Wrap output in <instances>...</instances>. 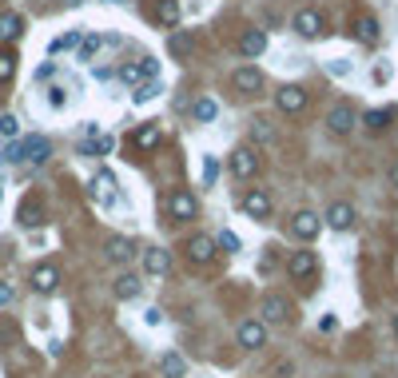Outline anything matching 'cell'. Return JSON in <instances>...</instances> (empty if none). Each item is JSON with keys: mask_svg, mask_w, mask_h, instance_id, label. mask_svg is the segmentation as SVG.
I'll return each instance as SVG.
<instances>
[{"mask_svg": "<svg viewBox=\"0 0 398 378\" xmlns=\"http://www.w3.org/2000/svg\"><path fill=\"white\" fill-rule=\"evenodd\" d=\"M48 156H52V143H48L44 136H28V140H20L8 147V159H12V163H44Z\"/></svg>", "mask_w": 398, "mask_h": 378, "instance_id": "obj_1", "label": "cell"}, {"mask_svg": "<svg viewBox=\"0 0 398 378\" xmlns=\"http://www.w3.org/2000/svg\"><path fill=\"white\" fill-rule=\"evenodd\" d=\"M291 28L299 32V36H307V40H318V36L327 32V20H323V12H318V8H299V12H295V20H291Z\"/></svg>", "mask_w": 398, "mask_h": 378, "instance_id": "obj_2", "label": "cell"}, {"mask_svg": "<svg viewBox=\"0 0 398 378\" xmlns=\"http://www.w3.org/2000/svg\"><path fill=\"white\" fill-rule=\"evenodd\" d=\"M168 211H172V219H179V223H191L195 215H199V204H195V195L191 191H172L168 195Z\"/></svg>", "mask_w": 398, "mask_h": 378, "instance_id": "obj_3", "label": "cell"}, {"mask_svg": "<svg viewBox=\"0 0 398 378\" xmlns=\"http://www.w3.org/2000/svg\"><path fill=\"white\" fill-rule=\"evenodd\" d=\"M318 231H323V219H318L315 211H295V215H291V235H295V239L311 243Z\"/></svg>", "mask_w": 398, "mask_h": 378, "instance_id": "obj_4", "label": "cell"}, {"mask_svg": "<svg viewBox=\"0 0 398 378\" xmlns=\"http://www.w3.org/2000/svg\"><path fill=\"white\" fill-rule=\"evenodd\" d=\"M235 339H239V347L243 350H259L263 343H267V327H263L259 318H247V323H239Z\"/></svg>", "mask_w": 398, "mask_h": 378, "instance_id": "obj_5", "label": "cell"}, {"mask_svg": "<svg viewBox=\"0 0 398 378\" xmlns=\"http://www.w3.org/2000/svg\"><path fill=\"white\" fill-rule=\"evenodd\" d=\"M275 104H279V111L295 116V111H302V108H307V92H302L299 84H283V88L275 92Z\"/></svg>", "mask_w": 398, "mask_h": 378, "instance_id": "obj_6", "label": "cell"}, {"mask_svg": "<svg viewBox=\"0 0 398 378\" xmlns=\"http://www.w3.org/2000/svg\"><path fill=\"white\" fill-rule=\"evenodd\" d=\"M231 172H235L239 179L259 175V152H255V147H235V152H231Z\"/></svg>", "mask_w": 398, "mask_h": 378, "instance_id": "obj_7", "label": "cell"}, {"mask_svg": "<svg viewBox=\"0 0 398 378\" xmlns=\"http://www.w3.org/2000/svg\"><path fill=\"white\" fill-rule=\"evenodd\" d=\"M156 76H159V60H152V56L140 64H124V68H120V80H124V84H143V80H156Z\"/></svg>", "mask_w": 398, "mask_h": 378, "instance_id": "obj_8", "label": "cell"}, {"mask_svg": "<svg viewBox=\"0 0 398 378\" xmlns=\"http://www.w3.org/2000/svg\"><path fill=\"white\" fill-rule=\"evenodd\" d=\"M239 204H243V211H247L251 219H267V215H271V195L263 188L243 191V199H239Z\"/></svg>", "mask_w": 398, "mask_h": 378, "instance_id": "obj_9", "label": "cell"}, {"mask_svg": "<svg viewBox=\"0 0 398 378\" xmlns=\"http://www.w3.org/2000/svg\"><path fill=\"white\" fill-rule=\"evenodd\" d=\"M60 287V271L52 267V263H40V267L32 271V291L36 295H52Z\"/></svg>", "mask_w": 398, "mask_h": 378, "instance_id": "obj_10", "label": "cell"}, {"mask_svg": "<svg viewBox=\"0 0 398 378\" xmlns=\"http://www.w3.org/2000/svg\"><path fill=\"white\" fill-rule=\"evenodd\" d=\"M211 255H215V239L211 235H191L188 239V259L195 263V267L211 263Z\"/></svg>", "mask_w": 398, "mask_h": 378, "instance_id": "obj_11", "label": "cell"}, {"mask_svg": "<svg viewBox=\"0 0 398 378\" xmlns=\"http://www.w3.org/2000/svg\"><path fill=\"white\" fill-rule=\"evenodd\" d=\"M323 223H327V227H334V231H350V227H354V207H350V204H331Z\"/></svg>", "mask_w": 398, "mask_h": 378, "instance_id": "obj_12", "label": "cell"}, {"mask_svg": "<svg viewBox=\"0 0 398 378\" xmlns=\"http://www.w3.org/2000/svg\"><path fill=\"white\" fill-rule=\"evenodd\" d=\"M235 88H239V92H247V96L263 92V72L251 68V64H243V68L235 72Z\"/></svg>", "mask_w": 398, "mask_h": 378, "instance_id": "obj_13", "label": "cell"}, {"mask_svg": "<svg viewBox=\"0 0 398 378\" xmlns=\"http://www.w3.org/2000/svg\"><path fill=\"white\" fill-rule=\"evenodd\" d=\"M168 267H172V255L163 251V247H147L143 251V271L147 275H168Z\"/></svg>", "mask_w": 398, "mask_h": 378, "instance_id": "obj_14", "label": "cell"}, {"mask_svg": "<svg viewBox=\"0 0 398 378\" xmlns=\"http://www.w3.org/2000/svg\"><path fill=\"white\" fill-rule=\"evenodd\" d=\"M315 255L311 251H295L291 255V263H287V271H291V279H311V275H315Z\"/></svg>", "mask_w": 398, "mask_h": 378, "instance_id": "obj_15", "label": "cell"}, {"mask_svg": "<svg viewBox=\"0 0 398 378\" xmlns=\"http://www.w3.org/2000/svg\"><path fill=\"white\" fill-rule=\"evenodd\" d=\"M327 124H331V132H338V136H347L350 127H354V108L350 104H338V108L327 116Z\"/></svg>", "mask_w": 398, "mask_h": 378, "instance_id": "obj_16", "label": "cell"}, {"mask_svg": "<svg viewBox=\"0 0 398 378\" xmlns=\"http://www.w3.org/2000/svg\"><path fill=\"white\" fill-rule=\"evenodd\" d=\"M263 48H267V36H263L259 28L243 32V40H239V52H243L247 60H255V56H263Z\"/></svg>", "mask_w": 398, "mask_h": 378, "instance_id": "obj_17", "label": "cell"}, {"mask_svg": "<svg viewBox=\"0 0 398 378\" xmlns=\"http://www.w3.org/2000/svg\"><path fill=\"white\" fill-rule=\"evenodd\" d=\"M263 315H267L271 323H287V318H291V303H287L283 295H267V299H263Z\"/></svg>", "mask_w": 398, "mask_h": 378, "instance_id": "obj_18", "label": "cell"}, {"mask_svg": "<svg viewBox=\"0 0 398 378\" xmlns=\"http://www.w3.org/2000/svg\"><path fill=\"white\" fill-rule=\"evenodd\" d=\"M354 40L359 44H379V20L374 16H359L354 20Z\"/></svg>", "mask_w": 398, "mask_h": 378, "instance_id": "obj_19", "label": "cell"}, {"mask_svg": "<svg viewBox=\"0 0 398 378\" xmlns=\"http://www.w3.org/2000/svg\"><path fill=\"white\" fill-rule=\"evenodd\" d=\"M191 116H195V120H199V124H211V120H215V116H219V104H215V100H211V96H199V100H195V104H191Z\"/></svg>", "mask_w": 398, "mask_h": 378, "instance_id": "obj_20", "label": "cell"}, {"mask_svg": "<svg viewBox=\"0 0 398 378\" xmlns=\"http://www.w3.org/2000/svg\"><path fill=\"white\" fill-rule=\"evenodd\" d=\"M24 32V20H20V12H4L0 16V40H16Z\"/></svg>", "mask_w": 398, "mask_h": 378, "instance_id": "obj_21", "label": "cell"}, {"mask_svg": "<svg viewBox=\"0 0 398 378\" xmlns=\"http://www.w3.org/2000/svg\"><path fill=\"white\" fill-rule=\"evenodd\" d=\"M159 375L163 378H183L188 375V363H183L179 354H163V359H159Z\"/></svg>", "mask_w": 398, "mask_h": 378, "instance_id": "obj_22", "label": "cell"}, {"mask_svg": "<svg viewBox=\"0 0 398 378\" xmlns=\"http://www.w3.org/2000/svg\"><path fill=\"white\" fill-rule=\"evenodd\" d=\"M136 295H140V279L136 275H120L116 279V299L127 303V299H136Z\"/></svg>", "mask_w": 398, "mask_h": 378, "instance_id": "obj_23", "label": "cell"}, {"mask_svg": "<svg viewBox=\"0 0 398 378\" xmlns=\"http://www.w3.org/2000/svg\"><path fill=\"white\" fill-rule=\"evenodd\" d=\"M168 48H172V56H191V48H195V36H191V32H172Z\"/></svg>", "mask_w": 398, "mask_h": 378, "instance_id": "obj_24", "label": "cell"}, {"mask_svg": "<svg viewBox=\"0 0 398 378\" xmlns=\"http://www.w3.org/2000/svg\"><path fill=\"white\" fill-rule=\"evenodd\" d=\"M159 92H163V84H159V80H143L140 88L132 92V104H147V100H156Z\"/></svg>", "mask_w": 398, "mask_h": 378, "instance_id": "obj_25", "label": "cell"}, {"mask_svg": "<svg viewBox=\"0 0 398 378\" xmlns=\"http://www.w3.org/2000/svg\"><path fill=\"white\" fill-rule=\"evenodd\" d=\"M156 20H159V24H179V0H159V4H156Z\"/></svg>", "mask_w": 398, "mask_h": 378, "instance_id": "obj_26", "label": "cell"}, {"mask_svg": "<svg viewBox=\"0 0 398 378\" xmlns=\"http://www.w3.org/2000/svg\"><path fill=\"white\" fill-rule=\"evenodd\" d=\"M111 188H116V179H111L108 172H100V175L92 179V195L100 199V204H108V199H111Z\"/></svg>", "mask_w": 398, "mask_h": 378, "instance_id": "obj_27", "label": "cell"}, {"mask_svg": "<svg viewBox=\"0 0 398 378\" xmlns=\"http://www.w3.org/2000/svg\"><path fill=\"white\" fill-rule=\"evenodd\" d=\"M20 223H24V227H36V223H44V207H40V199H28V204L20 207Z\"/></svg>", "mask_w": 398, "mask_h": 378, "instance_id": "obj_28", "label": "cell"}, {"mask_svg": "<svg viewBox=\"0 0 398 378\" xmlns=\"http://www.w3.org/2000/svg\"><path fill=\"white\" fill-rule=\"evenodd\" d=\"M159 140H163V132H159L156 124H147L136 132V147H143V152H147V147H159Z\"/></svg>", "mask_w": 398, "mask_h": 378, "instance_id": "obj_29", "label": "cell"}, {"mask_svg": "<svg viewBox=\"0 0 398 378\" xmlns=\"http://www.w3.org/2000/svg\"><path fill=\"white\" fill-rule=\"evenodd\" d=\"M108 259L127 263V259H132V239H111V243H108Z\"/></svg>", "mask_w": 398, "mask_h": 378, "instance_id": "obj_30", "label": "cell"}, {"mask_svg": "<svg viewBox=\"0 0 398 378\" xmlns=\"http://www.w3.org/2000/svg\"><path fill=\"white\" fill-rule=\"evenodd\" d=\"M104 44H108V36H84V40H80V60H92Z\"/></svg>", "mask_w": 398, "mask_h": 378, "instance_id": "obj_31", "label": "cell"}, {"mask_svg": "<svg viewBox=\"0 0 398 378\" xmlns=\"http://www.w3.org/2000/svg\"><path fill=\"white\" fill-rule=\"evenodd\" d=\"M16 76V56L12 52H0V84H8Z\"/></svg>", "mask_w": 398, "mask_h": 378, "instance_id": "obj_32", "label": "cell"}, {"mask_svg": "<svg viewBox=\"0 0 398 378\" xmlns=\"http://www.w3.org/2000/svg\"><path fill=\"white\" fill-rule=\"evenodd\" d=\"M80 40H84V36H80V32H68V36H60V40H52V48H48V52H52V56H56V52H64V48H76Z\"/></svg>", "mask_w": 398, "mask_h": 378, "instance_id": "obj_33", "label": "cell"}, {"mask_svg": "<svg viewBox=\"0 0 398 378\" xmlns=\"http://www.w3.org/2000/svg\"><path fill=\"white\" fill-rule=\"evenodd\" d=\"M386 120H390V108H379V111H366V127H386Z\"/></svg>", "mask_w": 398, "mask_h": 378, "instance_id": "obj_34", "label": "cell"}, {"mask_svg": "<svg viewBox=\"0 0 398 378\" xmlns=\"http://www.w3.org/2000/svg\"><path fill=\"white\" fill-rule=\"evenodd\" d=\"M215 175H219V159H215V156H207V159H203V183H207V188L215 183Z\"/></svg>", "mask_w": 398, "mask_h": 378, "instance_id": "obj_35", "label": "cell"}, {"mask_svg": "<svg viewBox=\"0 0 398 378\" xmlns=\"http://www.w3.org/2000/svg\"><path fill=\"white\" fill-rule=\"evenodd\" d=\"M251 136H255V140H259V143H267V140H271V127H267V120H255Z\"/></svg>", "mask_w": 398, "mask_h": 378, "instance_id": "obj_36", "label": "cell"}, {"mask_svg": "<svg viewBox=\"0 0 398 378\" xmlns=\"http://www.w3.org/2000/svg\"><path fill=\"white\" fill-rule=\"evenodd\" d=\"M219 247L223 251H239V239L231 235V231H219Z\"/></svg>", "mask_w": 398, "mask_h": 378, "instance_id": "obj_37", "label": "cell"}, {"mask_svg": "<svg viewBox=\"0 0 398 378\" xmlns=\"http://www.w3.org/2000/svg\"><path fill=\"white\" fill-rule=\"evenodd\" d=\"M0 136H16V120H12V116H0Z\"/></svg>", "mask_w": 398, "mask_h": 378, "instance_id": "obj_38", "label": "cell"}, {"mask_svg": "<svg viewBox=\"0 0 398 378\" xmlns=\"http://www.w3.org/2000/svg\"><path fill=\"white\" fill-rule=\"evenodd\" d=\"M48 104H52V108H64V92H60V88H52V92H48Z\"/></svg>", "mask_w": 398, "mask_h": 378, "instance_id": "obj_39", "label": "cell"}, {"mask_svg": "<svg viewBox=\"0 0 398 378\" xmlns=\"http://www.w3.org/2000/svg\"><path fill=\"white\" fill-rule=\"evenodd\" d=\"M331 72H334V76H347L350 64H347V60H331Z\"/></svg>", "mask_w": 398, "mask_h": 378, "instance_id": "obj_40", "label": "cell"}, {"mask_svg": "<svg viewBox=\"0 0 398 378\" xmlns=\"http://www.w3.org/2000/svg\"><path fill=\"white\" fill-rule=\"evenodd\" d=\"M4 303H12V287L8 283H0V307H4Z\"/></svg>", "mask_w": 398, "mask_h": 378, "instance_id": "obj_41", "label": "cell"}, {"mask_svg": "<svg viewBox=\"0 0 398 378\" xmlns=\"http://www.w3.org/2000/svg\"><path fill=\"white\" fill-rule=\"evenodd\" d=\"M390 188H398V163L390 168Z\"/></svg>", "mask_w": 398, "mask_h": 378, "instance_id": "obj_42", "label": "cell"}, {"mask_svg": "<svg viewBox=\"0 0 398 378\" xmlns=\"http://www.w3.org/2000/svg\"><path fill=\"white\" fill-rule=\"evenodd\" d=\"M395 334H398V315H395Z\"/></svg>", "mask_w": 398, "mask_h": 378, "instance_id": "obj_43", "label": "cell"}]
</instances>
